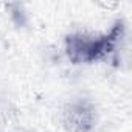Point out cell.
Segmentation results:
<instances>
[{
  "label": "cell",
  "instance_id": "obj_1",
  "mask_svg": "<svg viewBox=\"0 0 132 132\" xmlns=\"http://www.w3.org/2000/svg\"><path fill=\"white\" fill-rule=\"evenodd\" d=\"M92 112L82 106V104H78V106H73L69 112H67V124L73 129V130H86L89 129L92 124Z\"/></svg>",
  "mask_w": 132,
  "mask_h": 132
}]
</instances>
